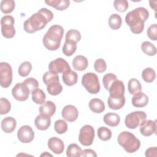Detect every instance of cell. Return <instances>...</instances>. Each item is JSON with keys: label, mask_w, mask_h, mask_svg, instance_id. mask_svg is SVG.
<instances>
[{"label": "cell", "mask_w": 157, "mask_h": 157, "mask_svg": "<svg viewBox=\"0 0 157 157\" xmlns=\"http://www.w3.org/2000/svg\"><path fill=\"white\" fill-rule=\"evenodd\" d=\"M53 18V12L47 8H42L33 14L23 23L24 30L28 33H34L45 27Z\"/></svg>", "instance_id": "1"}, {"label": "cell", "mask_w": 157, "mask_h": 157, "mask_svg": "<svg viewBox=\"0 0 157 157\" xmlns=\"http://www.w3.org/2000/svg\"><path fill=\"white\" fill-rule=\"evenodd\" d=\"M149 17V12L144 7H139L129 12L125 17V21L131 31L136 34L141 33L144 29V23Z\"/></svg>", "instance_id": "2"}, {"label": "cell", "mask_w": 157, "mask_h": 157, "mask_svg": "<svg viewBox=\"0 0 157 157\" xmlns=\"http://www.w3.org/2000/svg\"><path fill=\"white\" fill-rule=\"evenodd\" d=\"M64 34L63 28L58 25L51 26L43 37L44 45L51 51L56 50L60 47Z\"/></svg>", "instance_id": "3"}, {"label": "cell", "mask_w": 157, "mask_h": 157, "mask_svg": "<svg viewBox=\"0 0 157 157\" xmlns=\"http://www.w3.org/2000/svg\"><path fill=\"white\" fill-rule=\"evenodd\" d=\"M118 143L124 150L129 153L137 151L140 147V141L132 133L123 131L118 136Z\"/></svg>", "instance_id": "4"}, {"label": "cell", "mask_w": 157, "mask_h": 157, "mask_svg": "<svg viewBox=\"0 0 157 157\" xmlns=\"http://www.w3.org/2000/svg\"><path fill=\"white\" fill-rule=\"evenodd\" d=\"M82 84L90 94H97L99 92L101 86L98 75L93 72L85 74L82 78Z\"/></svg>", "instance_id": "5"}, {"label": "cell", "mask_w": 157, "mask_h": 157, "mask_svg": "<svg viewBox=\"0 0 157 157\" xmlns=\"http://www.w3.org/2000/svg\"><path fill=\"white\" fill-rule=\"evenodd\" d=\"M147 115L143 111H135L128 114L124 119V123L127 128L133 129L137 128L145 120Z\"/></svg>", "instance_id": "6"}, {"label": "cell", "mask_w": 157, "mask_h": 157, "mask_svg": "<svg viewBox=\"0 0 157 157\" xmlns=\"http://www.w3.org/2000/svg\"><path fill=\"white\" fill-rule=\"evenodd\" d=\"M14 22V18L11 15H4L1 18V33L4 37L10 39L15 36Z\"/></svg>", "instance_id": "7"}, {"label": "cell", "mask_w": 157, "mask_h": 157, "mask_svg": "<svg viewBox=\"0 0 157 157\" xmlns=\"http://www.w3.org/2000/svg\"><path fill=\"white\" fill-rule=\"evenodd\" d=\"M12 82V69L6 62L0 63V84L3 88H8Z\"/></svg>", "instance_id": "8"}, {"label": "cell", "mask_w": 157, "mask_h": 157, "mask_svg": "<svg viewBox=\"0 0 157 157\" xmlns=\"http://www.w3.org/2000/svg\"><path fill=\"white\" fill-rule=\"evenodd\" d=\"M94 138V129L88 124L84 125L80 130L78 140L80 143L84 146L91 145Z\"/></svg>", "instance_id": "9"}, {"label": "cell", "mask_w": 157, "mask_h": 157, "mask_svg": "<svg viewBox=\"0 0 157 157\" xmlns=\"http://www.w3.org/2000/svg\"><path fill=\"white\" fill-rule=\"evenodd\" d=\"M30 92L27 86L23 83H17L12 90V94L15 99L25 101L28 99Z\"/></svg>", "instance_id": "10"}, {"label": "cell", "mask_w": 157, "mask_h": 157, "mask_svg": "<svg viewBox=\"0 0 157 157\" xmlns=\"http://www.w3.org/2000/svg\"><path fill=\"white\" fill-rule=\"evenodd\" d=\"M48 69L50 71L58 74L70 70L71 67L65 59L62 58H58L49 63Z\"/></svg>", "instance_id": "11"}, {"label": "cell", "mask_w": 157, "mask_h": 157, "mask_svg": "<svg viewBox=\"0 0 157 157\" xmlns=\"http://www.w3.org/2000/svg\"><path fill=\"white\" fill-rule=\"evenodd\" d=\"M17 137L22 143H29L34 139V132L31 126L24 125L18 130Z\"/></svg>", "instance_id": "12"}, {"label": "cell", "mask_w": 157, "mask_h": 157, "mask_svg": "<svg viewBox=\"0 0 157 157\" xmlns=\"http://www.w3.org/2000/svg\"><path fill=\"white\" fill-rule=\"evenodd\" d=\"M156 120H145L140 126V132L144 136H150L156 132Z\"/></svg>", "instance_id": "13"}, {"label": "cell", "mask_w": 157, "mask_h": 157, "mask_svg": "<svg viewBox=\"0 0 157 157\" xmlns=\"http://www.w3.org/2000/svg\"><path fill=\"white\" fill-rule=\"evenodd\" d=\"M61 115L65 120L69 122H73L78 118V112L75 106L72 105H67L63 109Z\"/></svg>", "instance_id": "14"}, {"label": "cell", "mask_w": 157, "mask_h": 157, "mask_svg": "<svg viewBox=\"0 0 157 157\" xmlns=\"http://www.w3.org/2000/svg\"><path fill=\"white\" fill-rule=\"evenodd\" d=\"M125 87L121 80H116L110 85L109 91L110 96L112 97H122L124 96Z\"/></svg>", "instance_id": "15"}, {"label": "cell", "mask_w": 157, "mask_h": 157, "mask_svg": "<svg viewBox=\"0 0 157 157\" xmlns=\"http://www.w3.org/2000/svg\"><path fill=\"white\" fill-rule=\"evenodd\" d=\"M47 145L54 153L59 155L63 152L64 145L63 140L56 137H53L48 140Z\"/></svg>", "instance_id": "16"}, {"label": "cell", "mask_w": 157, "mask_h": 157, "mask_svg": "<svg viewBox=\"0 0 157 157\" xmlns=\"http://www.w3.org/2000/svg\"><path fill=\"white\" fill-rule=\"evenodd\" d=\"M34 124L37 129L41 131L47 130L51 124L50 117L45 114L40 113L35 118Z\"/></svg>", "instance_id": "17"}, {"label": "cell", "mask_w": 157, "mask_h": 157, "mask_svg": "<svg viewBox=\"0 0 157 157\" xmlns=\"http://www.w3.org/2000/svg\"><path fill=\"white\" fill-rule=\"evenodd\" d=\"M132 104L137 108H141L146 106L148 102V97L145 93L139 92L132 98L131 99Z\"/></svg>", "instance_id": "18"}, {"label": "cell", "mask_w": 157, "mask_h": 157, "mask_svg": "<svg viewBox=\"0 0 157 157\" xmlns=\"http://www.w3.org/2000/svg\"><path fill=\"white\" fill-rule=\"evenodd\" d=\"M16 120L12 117L4 118L1 121V129L6 133H11L16 128Z\"/></svg>", "instance_id": "19"}, {"label": "cell", "mask_w": 157, "mask_h": 157, "mask_svg": "<svg viewBox=\"0 0 157 157\" xmlns=\"http://www.w3.org/2000/svg\"><path fill=\"white\" fill-rule=\"evenodd\" d=\"M88 65L87 58L83 55H77L72 60V66L75 71H82L86 69Z\"/></svg>", "instance_id": "20"}, {"label": "cell", "mask_w": 157, "mask_h": 157, "mask_svg": "<svg viewBox=\"0 0 157 157\" xmlns=\"http://www.w3.org/2000/svg\"><path fill=\"white\" fill-rule=\"evenodd\" d=\"M125 97H109L107 99V104L109 107L112 110H119L121 109L125 104Z\"/></svg>", "instance_id": "21"}, {"label": "cell", "mask_w": 157, "mask_h": 157, "mask_svg": "<svg viewBox=\"0 0 157 157\" xmlns=\"http://www.w3.org/2000/svg\"><path fill=\"white\" fill-rule=\"evenodd\" d=\"M62 78L64 83H65L66 85L72 86L77 83L78 75L75 71L70 69L63 73Z\"/></svg>", "instance_id": "22"}, {"label": "cell", "mask_w": 157, "mask_h": 157, "mask_svg": "<svg viewBox=\"0 0 157 157\" xmlns=\"http://www.w3.org/2000/svg\"><path fill=\"white\" fill-rule=\"evenodd\" d=\"M56 109V105L52 101H47L42 104L39 109V111L40 113L45 114L51 117L55 114Z\"/></svg>", "instance_id": "23"}, {"label": "cell", "mask_w": 157, "mask_h": 157, "mask_svg": "<svg viewBox=\"0 0 157 157\" xmlns=\"http://www.w3.org/2000/svg\"><path fill=\"white\" fill-rule=\"evenodd\" d=\"M89 107L94 113H100L104 111L105 104L101 99L98 98H93L90 101Z\"/></svg>", "instance_id": "24"}, {"label": "cell", "mask_w": 157, "mask_h": 157, "mask_svg": "<svg viewBox=\"0 0 157 157\" xmlns=\"http://www.w3.org/2000/svg\"><path fill=\"white\" fill-rule=\"evenodd\" d=\"M103 120L107 125L111 127H115L119 124L120 122V117L119 115L115 113L109 112L104 116Z\"/></svg>", "instance_id": "25"}, {"label": "cell", "mask_w": 157, "mask_h": 157, "mask_svg": "<svg viewBox=\"0 0 157 157\" xmlns=\"http://www.w3.org/2000/svg\"><path fill=\"white\" fill-rule=\"evenodd\" d=\"M45 2L58 10H64L69 7L70 4L69 0H48Z\"/></svg>", "instance_id": "26"}, {"label": "cell", "mask_w": 157, "mask_h": 157, "mask_svg": "<svg viewBox=\"0 0 157 157\" xmlns=\"http://www.w3.org/2000/svg\"><path fill=\"white\" fill-rule=\"evenodd\" d=\"M128 89L130 94L134 95L142 91V85L137 79L132 78L128 81Z\"/></svg>", "instance_id": "27"}, {"label": "cell", "mask_w": 157, "mask_h": 157, "mask_svg": "<svg viewBox=\"0 0 157 157\" xmlns=\"http://www.w3.org/2000/svg\"><path fill=\"white\" fill-rule=\"evenodd\" d=\"M47 90L50 95L56 96L61 93L63 86L59 81H56L48 84L47 85Z\"/></svg>", "instance_id": "28"}, {"label": "cell", "mask_w": 157, "mask_h": 157, "mask_svg": "<svg viewBox=\"0 0 157 157\" xmlns=\"http://www.w3.org/2000/svg\"><path fill=\"white\" fill-rule=\"evenodd\" d=\"M32 99L36 104H42L45 102L46 96L44 91L40 88H37L32 92Z\"/></svg>", "instance_id": "29"}, {"label": "cell", "mask_w": 157, "mask_h": 157, "mask_svg": "<svg viewBox=\"0 0 157 157\" xmlns=\"http://www.w3.org/2000/svg\"><path fill=\"white\" fill-rule=\"evenodd\" d=\"M122 23V19L121 17L117 13L111 15L109 18V25L110 28L113 30L118 29Z\"/></svg>", "instance_id": "30"}, {"label": "cell", "mask_w": 157, "mask_h": 157, "mask_svg": "<svg viewBox=\"0 0 157 157\" xmlns=\"http://www.w3.org/2000/svg\"><path fill=\"white\" fill-rule=\"evenodd\" d=\"M142 51L147 55L155 56L156 53V47L149 41H144L141 44Z\"/></svg>", "instance_id": "31"}, {"label": "cell", "mask_w": 157, "mask_h": 157, "mask_svg": "<svg viewBox=\"0 0 157 157\" xmlns=\"http://www.w3.org/2000/svg\"><path fill=\"white\" fill-rule=\"evenodd\" d=\"M80 39H81L80 33L76 29H70L66 34L65 40L66 41L77 44L78 41H80Z\"/></svg>", "instance_id": "32"}, {"label": "cell", "mask_w": 157, "mask_h": 157, "mask_svg": "<svg viewBox=\"0 0 157 157\" xmlns=\"http://www.w3.org/2000/svg\"><path fill=\"white\" fill-rule=\"evenodd\" d=\"M15 2L13 0H2L1 2V10L4 13H10L15 9Z\"/></svg>", "instance_id": "33"}, {"label": "cell", "mask_w": 157, "mask_h": 157, "mask_svg": "<svg viewBox=\"0 0 157 157\" xmlns=\"http://www.w3.org/2000/svg\"><path fill=\"white\" fill-rule=\"evenodd\" d=\"M142 79L147 83H151L153 82L156 78V73L151 67H146L142 72Z\"/></svg>", "instance_id": "34"}, {"label": "cell", "mask_w": 157, "mask_h": 157, "mask_svg": "<svg viewBox=\"0 0 157 157\" xmlns=\"http://www.w3.org/2000/svg\"><path fill=\"white\" fill-rule=\"evenodd\" d=\"M81 148L76 144H71L67 148L66 155L69 157H80L82 154Z\"/></svg>", "instance_id": "35"}, {"label": "cell", "mask_w": 157, "mask_h": 157, "mask_svg": "<svg viewBox=\"0 0 157 157\" xmlns=\"http://www.w3.org/2000/svg\"><path fill=\"white\" fill-rule=\"evenodd\" d=\"M77 50V44L65 40L63 47V53L67 56H72Z\"/></svg>", "instance_id": "36"}, {"label": "cell", "mask_w": 157, "mask_h": 157, "mask_svg": "<svg viewBox=\"0 0 157 157\" xmlns=\"http://www.w3.org/2000/svg\"><path fill=\"white\" fill-rule=\"evenodd\" d=\"M98 137L104 141L109 140L112 137V132L110 129L105 126H101L98 128Z\"/></svg>", "instance_id": "37"}, {"label": "cell", "mask_w": 157, "mask_h": 157, "mask_svg": "<svg viewBox=\"0 0 157 157\" xmlns=\"http://www.w3.org/2000/svg\"><path fill=\"white\" fill-rule=\"evenodd\" d=\"M32 69L31 63L29 61H25L22 63L18 67V72L21 77H26L29 75Z\"/></svg>", "instance_id": "38"}, {"label": "cell", "mask_w": 157, "mask_h": 157, "mask_svg": "<svg viewBox=\"0 0 157 157\" xmlns=\"http://www.w3.org/2000/svg\"><path fill=\"white\" fill-rule=\"evenodd\" d=\"M42 80L44 83L47 85L48 84L53 82H56V81H59V76L57 74H55L54 72H52L50 71L46 72L42 77Z\"/></svg>", "instance_id": "39"}, {"label": "cell", "mask_w": 157, "mask_h": 157, "mask_svg": "<svg viewBox=\"0 0 157 157\" xmlns=\"http://www.w3.org/2000/svg\"><path fill=\"white\" fill-rule=\"evenodd\" d=\"M55 131L59 134L65 133L67 130V124L63 120H58L54 124Z\"/></svg>", "instance_id": "40"}, {"label": "cell", "mask_w": 157, "mask_h": 157, "mask_svg": "<svg viewBox=\"0 0 157 157\" xmlns=\"http://www.w3.org/2000/svg\"><path fill=\"white\" fill-rule=\"evenodd\" d=\"M116 80H117V77L114 74L108 73V74H106L105 75H104V76L103 77V78H102V83H103V85H104L105 89L106 90L109 91L110 85Z\"/></svg>", "instance_id": "41"}, {"label": "cell", "mask_w": 157, "mask_h": 157, "mask_svg": "<svg viewBox=\"0 0 157 157\" xmlns=\"http://www.w3.org/2000/svg\"><path fill=\"white\" fill-rule=\"evenodd\" d=\"M11 104L8 99L4 98H1L0 99V113L4 115L10 110Z\"/></svg>", "instance_id": "42"}, {"label": "cell", "mask_w": 157, "mask_h": 157, "mask_svg": "<svg viewBox=\"0 0 157 157\" xmlns=\"http://www.w3.org/2000/svg\"><path fill=\"white\" fill-rule=\"evenodd\" d=\"M115 9L120 12H124L128 8V2L126 0H115L113 2Z\"/></svg>", "instance_id": "43"}, {"label": "cell", "mask_w": 157, "mask_h": 157, "mask_svg": "<svg viewBox=\"0 0 157 157\" xmlns=\"http://www.w3.org/2000/svg\"><path fill=\"white\" fill-rule=\"evenodd\" d=\"M23 82L27 86V87L28 88V89L29 90L30 93H32V92L34 90L38 88L39 82L34 78H33V77L28 78L26 79H25Z\"/></svg>", "instance_id": "44"}, {"label": "cell", "mask_w": 157, "mask_h": 157, "mask_svg": "<svg viewBox=\"0 0 157 157\" xmlns=\"http://www.w3.org/2000/svg\"><path fill=\"white\" fill-rule=\"evenodd\" d=\"M94 68L95 71L99 73L105 72L107 69V64L105 60L102 58L97 59L94 63Z\"/></svg>", "instance_id": "45"}, {"label": "cell", "mask_w": 157, "mask_h": 157, "mask_svg": "<svg viewBox=\"0 0 157 157\" xmlns=\"http://www.w3.org/2000/svg\"><path fill=\"white\" fill-rule=\"evenodd\" d=\"M147 34L148 37L153 40H157V24L151 25L147 29Z\"/></svg>", "instance_id": "46"}, {"label": "cell", "mask_w": 157, "mask_h": 157, "mask_svg": "<svg viewBox=\"0 0 157 157\" xmlns=\"http://www.w3.org/2000/svg\"><path fill=\"white\" fill-rule=\"evenodd\" d=\"M145 155L147 157H156L157 156V148L156 147H150L145 150Z\"/></svg>", "instance_id": "47"}, {"label": "cell", "mask_w": 157, "mask_h": 157, "mask_svg": "<svg viewBox=\"0 0 157 157\" xmlns=\"http://www.w3.org/2000/svg\"><path fill=\"white\" fill-rule=\"evenodd\" d=\"M81 156H91V157H96L97 155L96 152L91 149H85L82 151Z\"/></svg>", "instance_id": "48"}, {"label": "cell", "mask_w": 157, "mask_h": 157, "mask_svg": "<svg viewBox=\"0 0 157 157\" xmlns=\"http://www.w3.org/2000/svg\"><path fill=\"white\" fill-rule=\"evenodd\" d=\"M150 5L151 8H152L155 11H156V1H149Z\"/></svg>", "instance_id": "49"}, {"label": "cell", "mask_w": 157, "mask_h": 157, "mask_svg": "<svg viewBox=\"0 0 157 157\" xmlns=\"http://www.w3.org/2000/svg\"><path fill=\"white\" fill-rule=\"evenodd\" d=\"M40 156H44V157H45V156H52V155L51 154L48 153L47 151H45V152L42 153L40 155Z\"/></svg>", "instance_id": "50"}]
</instances>
